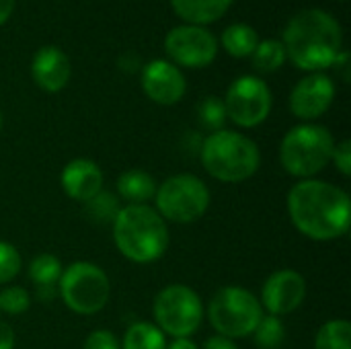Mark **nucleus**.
I'll return each mask as SVG.
<instances>
[{
  "label": "nucleus",
  "mask_w": 351,
  "mask_h": 349,
  "mask_svg": "<svg viewBox=\"0 0 351 349\" xmlns=\"http://www.w3.org/2000/svg\"><path fill=\"white\" fill-rule=\"evenodd\" d=\"M288 212L294 226L315 241H333L350 230V195L327 181L296 183L288 193Z\"/></svg>",
  "instance_id": "obj_1"
},
{
  "label": "nucleus",
  "mask_w": 351,
  "mask_h": 349,
  "mask_svg": "<svg viewBox=\"0 0 351 349\" xmlns=\"http://www.w3.org/2000/svg\"><path fill=\"white\" fill-rule=\"evenodd\" d=\"M284 49L290 62L306 72L331 68L341 53L343 33L333 14L306 8L294 14L284 29Z\"/></svg>",
  "instance_id": "obj_2"
},
{
  "label": "nucleus",
  "mask_w": 351,
  "mask_h": 349,
  "mask_svg": "<svg viewBox=\"0 0 351 349\" xmlns=\"http://www.w3.org/2000/svg\"><path fill=\"white\" fill-rule=\"evenodd\" d=\"M113 241L123 257L134 263H152L169 249L165 218L150 206H125L113 220Z\"/></svg>",
  "instance_id": "obj_3"
},
{
  "label": "nucleus",
  "mask_w": 351,
  "mask_h": 349,
  "mask_svg": "<svg viewBox=\"0 0 351 349\" xmlns=\"http://www.w3.org/2000/svg\"><path fill=\"white\" fill-rule=\"evenodd\" d=\"M202 163L214 179L241 183L257 173L261 154L251 138L230 130H220L202 142Z\"/></svg>",
  "instance_id": "obj_4"
},
{
  "label": "nucleus",
  "mask_w": 351,
  "mask_h": 349,
  "mask_svg": "<svg viewBox=\"0 0 351 349\" xmlns=\"http://www.w3.org/2000/svg\"><path fill=\"white\" fill-rule=\"evenodd\" d=\"M333 136L317 123L292 128L280 144V163L294 177H313L323 171L333 156Z\"/></svg>",
  "instance_id": "obj_5"
},
{
  "label": "nucleus",
  "mask_w": 351,
  "mask_h": 349,
  "mask_svg": "<svg viewBox=\"0 0 351 349\" xmlns=\"http://www.w3.org/2000/svg\"><path fill=\"white\" fill-rule=\"evenodd\" d=\"M208 317L218 335L226 339H241L253 335L263 317V306L249 290L226 286L210 300Z\"/></svg>",
  "instance_id": "obj_6"
},
{
  "label": "nucleus",
  "mask_w": 351,
  "mask_h": 349,
  "mask_svg": "<svg viewBox=\"0 0 351 349\" xmlns=\"http://www.w3.org/2000/svg\"><path fill=\"white\" fill-rule=\"evenodd\" d=\"M156 212L171 222L189 224L199 220L210 206V189L195 175L169 177L156 187Z\"/></svg>",
  "instance_id": "obj_7"
},
{
  "label": "nucleus",
  "mask_w": 351,
  "mask_h": 349,
  "mask_svg": "<svg viewBox=\"0 0 351 349\" xmlns=\"http://www.w3.org/2000/svg\"><path fill=\"white\" fill-rule=\"evenodd\" d=\"M107 274L88 261H76L60 278V294L70 311L76 315H95L105 309L109 300Z\"/></svg>",
  "instance_id": "obj_8"
},
{
  "label": "nucleus",
  "mask_w": 351,
  "mask_h": 349,
  "mask_svg": "<svg viewBox=\"0 0 351 349\" xmlns=\"http://www.w3.org/2000/svg\"><path fill=\"white\" fill-rule=\"evenodd\" d=\"M154 319L162 333L175 339L191 337L202 325L204 306L191 288L173 284L158 292L154 300Z\"/></svg>",
  "instance_id": "obj_9"
},
{
  "label": "nucleus",
  "mask_w": 351,
  "mask_h": 349,
  "mask_svg": "<svg viewBox=\"0 0 351 349\" xmlns=\"http://www.w3.org/2000/svg\"><path fill=\"white\" fill-rule=\"evenodd\" d=\"M226 117L241 128H255L263 123L271 111V91L265 80L257 76L237 78L224 99Z\"/></svg>",
  "instance_id": "obj_10"
},
{
  "label": "nucleus",
  "mask_w": 351,
  "mask_h": 349,
  "mask_svg": "<svg viewBox=\"0 0 351 349\" xmlns=\"http://www.w3.org/2000/svg\"><path fill=\"white\" fill-rule=\"evenodd\" d=\"M167 56L187 68H204L216 60L218 39L199 25H179L165 37Z\"/></svg>",
  "instance_id": "obj_11"
},
{
  "label": "nucleus",
  "mask_w": 351,
  "mask_h": 349,
  "mask_svg": "<svg viewBox=\"0 0 351 349\" xmlns=\"http://www.w3.org/2000/svg\"><path fill=\"white\" fill-rule=\"evenodd\" d=\"M335 99V84L323 72H311L290 93V109L298 119L313 121L321 117Z\"/></svg>",
  "instance_id": "obj_12"
},
{
  "label": "nucleus",
  "mask_w": 351,
  "mask_h": 349,
  "mask_svg": "<svg viewBox=\"0 0 351 349\" xmlns=\"http://www.w3.org/2000/svg\"><path fill=\"white\" fill-rule=\"evenodd\" d=\"M306 296V282L294 269H280L271 274L261 290V306L271 315H288L296 311Z\"/></svg>",
  "instance_id": "obj_13"
},
{
  "label": "nucleus",
  "mask_w": 351,
  "mask_h": 349,
  "mask_svg": "<svg viewBox=\"0 0 351 349\" xmlns=\"http://www.w3.org/2000/svg\"><path fill=\"white\" fill-rule=\"evenodd\" d=\"M142 88L158 105H175L183 99L187 82L183 72L167 60H152L142 70Z\"/></svg>",
  "instance_id": "obj_14"
},
{
  "label": "nucleus",
  "mask_w": 351,
  "mask_h": 349,
  "mask_svg": "<svg viewBox=\"0 0 351 349\" xmlns=\"http://www.w3.org/2000/svg\"><path fill=\"white\" fill-rule=\"evenodd\" d=\"M31 74L39 88H43L45 93H58L68 84L72 76V66L68 56L60 47L47 45L33 56Z\"/></svg>",
  "instance_id": "obj_15"
},
{
  "label": "nucleus",
  "mask_w": 351,
  "mask_h": 349,
  "mask_svg": "<svg viewBox=\"0 0 351 349\" xmlns=\"http://www.w3.org/2000/svg\"><path fill=\"white\" fill-rule=\"evenodd\" d=\"M62 187L68 197L86 204L103 191V171L88 158H74L62 171Z\"/></svg>",
  "instance_id": "obj_16"
},
{
  "label": "nucleus",
  "mask_w": 351,
  "mask_h": 349,
  "mask_svg": "<svg viewBox=\"0 0 351 349\" xmlns=\"http://www.w3.org/2000/svg\"><path fill=\"white\" fill-rule=\"evenodd\" d=\"M232 0H171L177 16L185 21V25H208L226 14Z\"/></svg>",
  "instance_id": "obj_17"
},
{
  "label": "nucleus",
  "mask_w": 351,
  "mask_h": 349,
  "mask_svg": "<svg viewBox=\"0 0 351 349\" xmlns=\"http://www.w3.org/2000/svg\"><path fill=\"white\" fill-rule=\"evenodd\" d=\"M117 191L125 202H130V206H140L156 195V181L142 169H130L119 175Z\"/></svg>",
  "instance_id": "obj_18"
},
{
  "label": "nucleus",
  "mask_w": 351,
  "mask_h": 349,
  "mask_svg": "<svg viewBox=\"0 0 351 349\" xmlns=\"http://www.w3.org/2000/svg\"><path fill=\"white\" fill-rule=\"evenodd\" d=\"M220 41H222V47L232 58H251V53L255 51V47L259 43V35L251 25L234 23L224 29Z\"/></svg>",
  "instance_id": "obj_19"
},
{
  "label": "nucleus",
  "mask_w": 351,
  "mask_h": 349,
  "mask_svg": "<svg viewBox=\"0 0 351 349\" xmlns=\"http://www.w3.org/2000/svg\"><path fill=\"white\" fill-rule=\"evenodd\" d=\"M121 349H167L165 333L152 323H134L123 337Z\"/></svg>",
  "instance_id": "obj_20"
},
{
  "label": "nucleus",
  "mask_w": 351,
  "mask_h": 349,
  "mask_svg": "<svg viewBox=\"0 0 351 349\" xmlns=\"http://www.w3.org/2000/svg\"><path fill=\"white\" fill-rule=\"evenodd\" d=\"M253 68L261 74H269L282 68L286 62V49L280 39H263L257 43L255 51L251 53Z\"/></svg>",
  "instance_id": "obj_21"
},
{
  "label": "nucleus",
  "mask_w": 351,
  "mask_h": 349,
  "mask_svg": "<svg viewBox=\"0 0 351 349\" xmlns=\"http://www.w3.org/2000/svg\"><path fill=\"white\" fill-rule=\"evenodd\" d=\"M315 349H351V325L348 321L325 323L315 339Z\"/></svg>",
  "instance_id": "obj_22"
},
{
  "label": "nucleus",
  "mask_w": 351,
  "mask_h": 349,
  "mask_svg": "<svg viewBox=\"0 0 351 349\" xmlns=\"http://www.w3.org/2000/svg\"><path fill=\"white\" fill-rule=\"evenodd\" d=\"M29 278L39 288H51L62 278V263L56 255L43 253L35 257L29 265Z\"/></svg>",
  "instance_id": "obj_23"
},
{
  "label": "nucleus",
  "mask_w": 351,
  "mask_h": 349,
  "mask_svg": "<svg viewBox=\"0 0 351 349\" xmlns=\"http://www.w3.org/2000/svg\"><path fill=\"white\" fill-rule=\"evenodd\" d=\"M253 335H255V344L259 349H278L286 337V331H284L280 317L263 315L259 325L255 327Z\"/></svg>",
  "instance_id": "obj_24"
},
{
  "label": "nucleus",
  "mask_w": 351,
  "mask_h": 349,
  "mask_svg": "<svg viewBox=\"0 0 351 349\" xmlns=\"http://www.w3.org/2000/svg\"><path fill=\"white\" fill-rule=\"evenodd\" d=\"M226 107H224V101L218 99V97H206L199 101L197 105V121L202 128L210 130L212 134L214 132H220L226 123Z\"/></svg>",
  "instance_id": "obj_25"
},
{
  "label": "nucleus",
  "mask_w": 351,
  "mask_h": 349,
  "mask_svg": "<svg viewBox=\"0 0 351 349\" xmlns=\"http://www.w3.org/2000/svg\"><path fill=\"white\" fill-rule=\"evenodd\" d=\"M84 206H86L88 218L95 220V222H99V224H107V222L113 224L117 212L121 210L119 200H117L113 193H109V191H99V193H97L93 200H88Z\"/></svg>",
  "instance_id": "obj_26"
},
{
  "label": "nucleus",
  "mask_w": 351,
  "mask_h": 349,
  "mask_svg": "<svg viewBox=\"0 0 351 349\" xmlns=\"http://www.w3.org/2000/svg\"><path fill=\"white\" fill-rule=\"evenodd\" d=\"M31 304L29 292L21 286H10L0 292V311L8 315H23Z\"/></svg>",
  "instance_id": "obj_27"
},
{
  "label": "nucleus",
  "mask_w": 351,
  "mask_h": 349,
  "mask_svg": "<svg viewBox=\"0 0 351 349\" xmlns=\"http://www.w3.org/2000/svg\"><path fill=\"white\" fill-rule=\"evenodd\" d=\"M21 272V255L19 251L10 245L0 241V284H6L16 278Z\"/></svg>",
  "instance_id": "obj_28"
},
{
  "label": "nucleus",
  "mask_w": 351,
  "mask_h": 349,
  "mask_svg": "<svg viewBox=\"0 0 351 349\" xmlns=\"http://www.w3.org/2000/svg\"><path fill=\"white\" fill-rule=\"evenodd\" d=\"M84 349H121V348H119L117 337H115L111 331L99 329V331H93V333L86 337V341H84Z\"/></svg>",
  "instance_id": "obj_29"
},
{
  "label": "nucleus",
  "mask_w": 351,
  "mask_h": 349,
  "mask_svg": "<svg viewBox=\"0 0 351 349\" xmlns=\"http://www.w3.org/2000/svg\"><path fill=\"white\" fill-rule=\"evenodd\" d=\"M331 160L335 163V167H337L346 177H350L351 175V142L350 140H343V142L335 144Z\"/></svg>",
  "instance_id": "obj_30"
},
{
  "label": "nucleus",
  "mask_w": 351,
  "mask_h": 349,
  "mask_svg": "<svg viewBox=\"0 0 351 349\" xmlns=\"http://www.w3.org/2000/svg\"><path fill=\"white\" fill-rule=\"evenodd\" d=\"M204 349H237V346L232 344V339H226L222 335H214L206 341Z\"/></svg>",
  "instance_id": "obj_31"
},
{
  "label": "nucleus",
  "mask_w": 351,
  "mask_h": 349,
  "mask_svg": "<svg viewBox=\"0 0 351 349\" xmlns=\"http://www.w3.org/2000/svg\"><path fill=\"white\" fill-rule=\"evenodd\" d=\"M14 348V333L6 323H0V349Z\"/></svg>",
  "instance_id": "obj_32"
},
{
  "label": "nucleus",
  "mask_w": 351,
  "mask_h": 349,
  "mask_svg": "<svg viewBox=\"0 0 351 349\" xmlns=\"http://www.w3.org/2000/svg\"><path fill=\"white\" fill-rule=\"evenodd\" d=\"M333 66H335V70L341 72L343 80H350V53H348V51H341V53L337 56V60H335Z\"/></svg>",
  "instance_id": "obj_33"
},
{
  "label": "nucleus",
  "mask_w": 351,
  "mask_h": 349,
  "mask_svg": "<svg viewBox=\"0 0 351 349\" xmlns=\"http://www.w3.org/2000/svg\"><path fill=\"white\" fill-rule=\"evenodd\" d=\"M14 2L16 0H0V25H4L10 19V14L14 10Z\"/></svg>",
  "instance_id": "obj_34"
},
{
  "label": "nucleus",
  "mask_w": 351,
  "mask_h": 349,
  "mask_svg": "<svg viewBox=\"0 0 351 349\" xmlns=\"http://www.w3.org/2000/svg\"><path fill=\"white\" fill-rule=\"evenodd\" d=\"M167 349H199L189 337H181V339H175L171 346H167Z\"/></svg>",
  "instance_id": "obj_35"
},
{
  "label": "nucleus",
  "mask_w": 351,
  "mask_h": 349,
  "mask_svg": "<svg viewBox=\"0 0 351 349\" xmlns=\"http://www.w3.org/2000/svg\"><path fill=\"white\" fill-rule=\"evenodd\" d=\"M0 128H2V113H0Z\"/></svg>",
  "instance_id": "obj_36"
}]
</instances>
